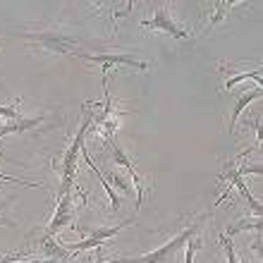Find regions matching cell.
I'll list each match as a JSON object with an SVG mask.
<instances>
[{
    "label": "cell",
    "instance_id": "obj_1",
    "mask_svg": "<svg viewBox=\"0 0 263 263\" xmlns=\"http://www.w3.org/2000/svg\"><path fill=\"white\" fill-rule=\"evenodd\" d=\"M91 125H93V112L89 110V105H84L82 125L77 129V137L72 141V146H69L63 156V165H60V192H58L55 199H60L65 194H72V184H74V175H77V156L82 153L84 141H86V132L91 129Z\"/></svg>",
    "mask_w": 263,
    "mask_h": 263
},
{
    "label": "cell",
    "instance_id": "obj_2",
    "mask_svg": "<svg viewBox=\"0 0 263 263\" xmlns=\"http://www.w3.org/2000/svg\"><path fill=\"white\" fill-rule=\"evenodd\" d=\"M201 220H203V218H199V220H194L184 230H180L170 242H165L163 247H158L156 251L146 254V256H139V258H112V263H170V258L177 256V254L184 249V244H187L189 239H192V237L201 230Z\"/></svg>",
    "mask_w": 263,
    "mask_h": 263
},
{
    "label": "cell",
    "instance_id": "obj_3",
    "mask_svg": "<svg viewBox=\"0 0 263 263\" xmlns=\"http://www.w3.org/2000/svg\"><path fill=\"white\" fill-rule=\"evenodd\" d=\"M72 55L82 58V60H89V63H98L103 67V74L110 72L112 65H129V67H137V69H141V72L148 69V63L139 60V58L132 55V53H72Z\"/></svg>",
    "mask_w": 263,
    "mask_h": 263
},
{
    "label": "cell",
    "instance_id": "obj_4",
    "mask_svg": "<svg viewBox=\"0 0 263 263\" xmlns=\"http://www.w3.org/2000/svg\"><path fill=\"white\" fill-rule=\"evenodd\" d=\"M144 27L153 29V31H165V34L173 36V39H189V31H184V29L173 20V14L167 12L165 5H160L158 10L153 12V20H144Z\"/></svg>",
    "mask_w": 263,
    "mask_h": 263
},
{
    "label": "cell",
    "instance_id": "obj_5",
    "mask_svg": "<svg viewBox=\"0 0 263 263\" xmlns=\"http://www.w3.org/2000/svg\"><path fill=\"white\" fill-rule=\"evenodd\" d=\"M105 139V144L110 146V151H112V160H115V165L120 167H127V173L132 175V180H134V187H137V208L141 206V201H144V184H141V177H139V173L134 170V163H132L129 158L125 156V151L118 146V141L112 137H103Z\"/></svg>",
    "mask_w": 263,
    "mask_h": 263
},
{
    "label": "cell",
    "instance_id": "obj_6",
    "mask_svg": "<svg viewBox=\"0 0 263 263\" xmlns=\"http://www.w3.org/2000/svg\"><path fill=\"white\" fill-rule=\"evenodd\" d=\"M43 122V115H39V118H17V120H10L7 125L0 127V139L10 137V134H22V132L27 129H34V127H39Z\"/></svg>",
    "mask_w": 263,
    "mask_h": 263
},
{
    "label": "cell",
    "instance_id": "obj_7",
    "mask_svg": "<svg viewBox=\"0 0 263 263\" xmlns=\"http://www.w3.org/2000/svg\"><path fill=\"white\" fill-rule=\"evenodd\" d=\"M261 93H263V89H261V86H256L254 91H247V93H242V96H239V98L235 101V108H232V115H230V122H228V132H230V134L235 132L237 118L242 115V110H244V108H249L251 101H256V98H261Z\"/></svg>",
    "mask_w": 263,
    "mask_h": 263
},
{
    "label": "cell",
    "instance_id": "obj_8",
    "mask_svg": "<svg viewBox=\"0 0 263 263\" xmlns=\"http://www.w3.org/2000/svg\"><path fill=\"white\" fill-rule=\"evenodd\" d=\"M39 244H41V251L48 258H58V261H69V258H72V254L65 249L63 242L55 239V237H43Z\"/></svg>",
    "mask_w": 263,
    "mask_h": 263
},
{
    "label": "cell",
    "instance_id": "obj_9",
    "mask_svg": "<svg viewBox=\"0 0 263 263\" xmlns=\"http://www.w3.org/2000/svg\"><path fill=\"white\" fill-rule=\"evenodd\" d=\"M82 156H84V160H86V165H89L91 170H93V175H96L98 180H101V184H103V189H105V192H108V196H110V206H112V211H120V199H118V194H115V189L110 187V182L105 180V175H103V173H101V170H98V167H96V163L91 160L89 151H86V146H84V148H82Z\"/></svg>",
    "mask_w": 263,
    "mask_h": 263
},
{
    "label": "cell",
    "instance_id": "obj_10",
    "mask_svg": "<svg viewBox=\"0 0 263 263\" xmlns=\"http://www.w3.org/2000/svg\"><path fill=\"white\" fill-rule=\"evenodd\" d=\"M247 230H254V232H258L261 230V215H254V218H242V220L232 222V225H228V232H225V237H232L239 235V232H247Z\"/></svg>",
    "mask_w": 263,
    "mask_h": 263
},
{
    "label": "cell",
    "instance_id": "obj_11",
    "mask_svg": "<svg viewBox=\"0 0 263 263\" xmlns=\"http://www.w3.org/2000/svg\"><path fill=\"white\" fill-rule=\"evenodd\" d=\"M244 79H256V84L263 89V77H261V69H254V72H239V74H230V79L225 82V91H232L239 82Z\"/></svg>",
    "mask_w": 263,
    "mask_h": 263
},
{
    "label": "cell",
    "instance_id": "obj_12",
    "mask_svg": "<svg viewBox=\"0 0 263 263\" xmlns=\"http://www.w3.org/2000/svg\"><path fill=\"white\" fill-rule=\"evenodd\" d=\"M127 225H132V220L122 222V225H112V228H96V230H91L89 237L86 239H96V242H105V239H110V237H115L122 228H127Z\"/></svg>",
    "mask_w": 263,
    "mask_h": 263
},
{
    "label": "cell",
    "instance_id": "obj_13",
    "mask_svg": "<svg viewBox=\"0 0 263 263\" xmlns=\"http://www.w3.org/2000/svg\"><path fill=\"white\" fill-rule=\"evenodd\" d=\"M72 222H74V213L72 215H53V220L48 222V228H46L43 237H55L60 230L67 228V225H72Z\"/></svg>",
    "mask_w": 263,
    "mask_h": 263
},
{
    "label": "cell",
    "instance_id": "obj_14",
    "mask_svg": "<svg viewBox=\"0 0 263 263\" xmlns=\"http://www.w3.org/2000/svg\"><path fill=\"white\" fill-rule=\"evenodd\" d=\"M235 5V3H213V17H211V22H208V27L206 29H211V27H215L218 22H222L225 17H228V12H230V7Z\"/></svg>",
    "mask_w": 263,
    "mask_h": 263
},
{
    "label": "cell",
    "instance_id": "obj_15",
    "mask_svg": "<svg viewBox=\"0 0 263 263\" xmlns=\"http://www.w3.org/2000/svg\"><path fill=\"white\" fill-rule=\"evenodd\" d=\"M201 244L203 242H201V237H196V235L184 244V263H194V254L201 249Z\"/></svg>",
    "mask_w": 263,
    "mask_h": 263
},
{
    "label": "cell",
    "instance_id": "obj_16",
    "mask_svg": "<svg viewBox=\"0 0 263 263\" xmlns=\"http://www.w3.org/2000/svg\"><path fill=\"white\" fill-rule=\"evenodd\" d=\"M218 239H220V247H222V251H225L228 263H239V258H237V254H235V244H232V239L225 237V235H220Z\"/></svg>",
    "mask_w": 263,
    "mask_h": 263
},
{
    "label": "cell",
    "instance_id": "obj_17",
    "mask_svg": "<svg viewBox=\"0 0 263 263\" xmlns=\"http://www.w3.org/2000/svg\"><path fill=\"white\" fill-rule=\"evenodd\" d=\"M10 203H12V199L0 201V225H7V228H17L12 218H7V208H10Z\"/></svg>",
    "mask_w": 263,
    "mask_h": 263
},
{
    "label": "cell",
    "instance_id": "obj_18",
    "mask_svg": "<svg viewBox=\"0 0 263 263\" xmlns=\"http://www.w3.org/2000/svg\"><path fill=\"white\" fill-rule=\"evenodd\" d=\"M110 182H112V184H118V187L122 189V192H127V194H129V192H132V187H129V184H127V180H125V177H122V175L112 173V175H110Z\"/></svg>",
    "mask_w": 263,
    "mask_h": 263
},
{
    "label": "cell",
    "instance_id": "obj_19",
    "mask_svg": "<svg viewBox=\"0 0 263 263\" xmlns=\"http://www.w3.org/2000/svg\"><path fill=\"white\" fill-rule=\"evenodd\" d=\"M36 263H69V261H58V258H36Z\"/></svg>",
    "mask_w": 263,
    "mask_h": 263
},
{
    "label": "cell",
    "instance_id": "obj_20",
    "mask_svg": "<svg viewBox=\"0 0 263 263\" xmlns=\"http://www.w3.org/2000/svg\"><path fill=\"white\" fill-rule=\"evenodd\" d=\"M86 263H112V261H105L103 256H96V258H89Z\"/></svg>",
    "mask_w": 263,
    "mask_h": 263
}]
</instances>
